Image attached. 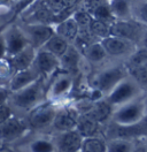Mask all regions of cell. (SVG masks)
<instances>
[{
    "mask_svg": "<svg viewBox=\"0 0 147 152\" xmlns=\"http://www.w3.org/2000/svg\"><path fill=\"white\" fill-rule=\"evenodd\" d=\"M127 76H129V72L124 64L107 66L92 76L91 86L100 95L103 94L107 96Z\"/></svg>",
    "mask_w": 147,
    "mask_h": 152,
    "instance_id": "6da1fadb",
    "label": "cell"
},
{
    "mask_svg": "<svg viewBox=\"0 0 147 152\" xmlns=\"http://www.w3.org/2000/svg\"><path fill=\"white\" fill-rule=\"evenodd\" d=\"M144 118H146V102L137 99L119 106L111 115L113 121L121 126L140 124L143 120H145Z\"/></svg>",
    "mask_w": 147,
    "mask_h": 152,
    "instance_id": "7a4b0ae2",
    "label": "cell"
},
{
    "mask_svg": "<svg viewBox=\"0 0 147 152\" xmlns=\"http://www.w3.org/2000/svg\"><path fill=\"white\" fill-rule=\"evenodd\" d=\"M141 86L133 80L132 76H127L123 81H121L108 95L106 96V100L113 107L122 106V105L135 100L140 92Z\"/></svg>",
    "mask_w": 147,
    "mask_h": 152,
    "instance_id": "3957f363",
    "label": "cell"
},
{
    "mask_svg": "<svg viewBox=\"0 0 147 152\" xmlns=\"http://www.w3.org/2000/svg\"><path fill=\"white\" fill-rule=\"evenodd\" d=\"M146 29L147 27L132 19L115 21L110 24V36L122 38L135 43L136 45H140Z\"/></svg>",
    "mask_w": 147,
    "mask_h": 152,
    "instance_id": "277c9868",
    "label": "cell"
},
{
    "mask_svg": "<svg viewBox=\"0 0 147 152\" xmlns=\"http://www.w3.org/2000/svg\"><path fill=\"white\" fill-rule=\"evenodd\" d=\"M101 43L108 54V58L124 59V61L138 48V45H136L135 43L114 36L107 37Z\"/></svg>",
    "mask_w": 147,
    "mask_h": 152,
    "instance_id": "5b68a950",
    "label": "cell"
},
{
    "mask_svg": "<svg viewBox=\"0 0 147 152\" xmlns=\"http://www.w3.org/2000/svg\"><path fill=\"white\" fill-rule=\"evenodd\" d=\"M57 110L53 105L43 104L32 108L29 115L30 126L35 129H44L53 124Z\"/></svg>",
    "mask_w": 147,
    "mask_h": 152,
    "instance_id": "8992f818",
    "label": "cell"
},
{
    "mask_svg": "<svg viewBox=\"0 0 147 152\" xmlns=\"http://www.w3.org/2000/svg\"><path fill=\"white\" fill-rule=\"evenodd\" d=\"M40 98H41V86L39 81H36L27 88L15 92L14 103L21 108L30 110L39 102Z\"/></svg>",
    "mask_w": 147,
    "mask_h": 152,
    "instance_id": "52a82bcc",
    "label": "cell"
},
{
    "mask_svg": "<svg viewBox=\"0 0 147 152\" xmlns=\"http://www.w3.org/2000/svg\"><path fill=\"white\" fill-rule=\"evenodd\" d=\"M35 68L40 75L49 77L60 68V59L45 48H40L35 58Z\"/></svg>",
    "mask_w": 147,
    "mask_h": 152,
    "instance_id": "ba28073f",
    "label": "cell"
},
{
    "mask_svg": "<svg viewBox=\"0 0 147 152\" xmlns=\"http://www.w3.org/2000/svg\"><path fill=\"white\" fill-rule=\"evenodd\" d=\"M54 34V29L46 24H29L27 28V38L29 44L39 50L45 46V44Z\"/></svg>",
    "mask_w": 147,
    "mask_h": 152,
    "instance_id": "9c48e42d",
    "label": "cell"
},
{
    "mask_svg": "<svg viewBox=\"0 0 147 152\" xmlns=\"http://www.w3.org/2000/svg\"><path fill=\"white\" fill-rule=\"evenodd\" d=\"M78 116H79V113L77 112V110H75L73 107L61 108L56 112L55 119L53 121V127L54 129L61 133L75 130Z\"/></svg>",
    "mask_w": 147,
    "mask_h": 152,
    "instance_id": "30bf717a",
    "label": "cell"
},
{
    "mask_svg": "<svg viewBox=\"0 0 147 152\" xmlns=\"http://www.w3.org/2000/svg\"><path fill=\"white\" fill-rule=\"evenodd\" d=\"M5 43L7 53L12 57L23 51L28 45H30L27 36L18 29H12L9 31L5 38Z\"/></svg>",
    "mask_w": 147,
    "mask_h": 152,
    "instance_id": "8fae6325",
    "label": "cell"
},
{
    "mask_svg": "<svg viewBox=\"0 0 147 152\" xmlns=\"http://www.w3.org/2000/svg\"><path fill=\"white\" fill-rule=\"evenodd\" d=\"M39 73L36 68H29L27 70H22V72H16V74L13 76L12 81H10V86L9 89L13 92H17L20 90L27 88L28 86L32 84L33 82L38 81L39 78Z\"/></svg>",
    "mask_w": 147,
    "mask_h": 152,
    "instance_id": "7c38bea8",
    "label": "cell"
},
{
    "mask_svg": "<svg viewBox=\"0 0 147 152\" xmlns=\"http://www.w3.org/2000/svg\"><path fill=\"white\" fill-rule=\"evenodd\" d=\"M82 53L76 48L75 45H70L67 52L60 58V68L69 74H77L79 73V62L82 59Z\"/></svg>",
    "mask_w": 147,
    "mask_h": 152,
    "instance_id": "4fadbf2b",
    "label": "cell"
},
{
    "mask_svg": "<svg viewBox=\"0 0 147 152\" xmlns=\"http://www.w3.org/2000/svg\"><path fill=\"white\" fill-rule=\"evenodd\" d=\"M83 137L77 130L62 133L57 141L59 152H79L82 148Z\"/></svg>",
    "mask_w": 147,
    "mask_h": 152,
    "instance_id": "5bb4252c",
    "label": "cell"
},
{
    "mask_svg": "<svg viewBox=\"0 0 147 152\" xmlns=\"http://www.w3.org/2000/svg\"><path fill=\"white\" fill-rule=\"evenodd\" d=\"M99 126L100 124L89 112H83L78 116L76 130L79 133L82 137H85V138L94 137L99 132Z\"/></svg>",
    "mask_w": 147,
    "mask_h": 152,
    "instance_id": "9a60e30c",
    "label": "cell"
},
{
    "mask_svg": "<svg viewBox=\"0 0 147 152\" xmlns=\"http://www.w3.org/2000/svg\"><path fill=\"white\" fill-rule=\"evenodd\" d=\"M74 86V78L73 75L69 73H61L59 75H56L54 82L52 83L49 94L53 98H60L63 97L67 94H69L71 91Z\"/></svg>",
    "mask_w": 147,
    "mask_h": 152,
    "instance_id": "2e32d148",
    "label": "cell"
},
{
    "mask_svg": "<svg viewBox=\"0 0 147 152\" xmlns=\"http://www.w3.org/2000/svg\"><path fill=\"white\" fill-rule=\"evenodd\" d=\"M35 58H36L35 48L31 46V45H28L23 51H21L20 53L12 57L10 66L13 67V69H15L16 72L27 70L29 68H31L32 62H35Z\"/></svg>",
    "mask_w": 147,
    "mask_h": 152,
    "instance_id": "e0dca14e",
    "label": "cell"
},
{
    "mask_svg": "<svg viewBox=\"0 0 147 152\" xmlns=\"http://www.w3.org/2000/svg\"><path fill=\"white\" fill-rule=\"evenodd\" d=\"M82 56L89 61L91 66H101L108 58V54L101 42L92 43L85 48Z\"/></svg>",
    "mask_w": 147,
    "mask_h": 152,
    "instance_id": "ac0fdd59",
    "label": "cell"
},
{
    "mask_svg": "<svg viewBox=\"0 0 147 152\" xmlns=\"http://www.w3.org/2000/svg\"><path fill=\"white\" fill-rule=\"evenodd\" d=\"M54 31L56 35H59L60 37L65 39L70 45H73L77 36H78L79 28H78L77 23L75 22V20L73 18H70V19H67L60 23H57Z\"/></svg>",
    "mask_w": 147,
    "mask_h": 152,
    "instance_id": "d6986e66",
    "label": "cell"
},
{
    "mask_svg": "<svg viewBox=\"0 0 147 152\" xmlns=\"http://www.w3.org/2000/svg\"><path fill=\"white\" fill-rule=\"evenodd\" d=\"M86 112L91 114L99 124H103L109 118H111L114 111H113V106L106 99H103V100L92 102L89 111H86Z\"/></svg>",
    "mask_w": 147,
    "mask_h": 152,
    "instance_id": "ffe728a7",
    "label": "cell"
},
{
    "mask_svg": "<svg viewBox=\"0 0 147 152\" xmlns=\"http://www.w3.org/2000/svg\"><path fill=\"white\" fill-rule=\"evenodd\" d=\"M23 130L24 127L21 124V121H18L15 118H10L5 124L0 126V137L6 141H12L18 137L23 133Z\"/></svg>",
    "mask_w": 147,
    "mask_h": 152,
    "instance_id": "44dd1931",
    "label": "cell"
},
{
    "mask_svg": "<svg viewBox=\"0 0 147 152\" xmlns=\"http://www.w3.org/2000/svg\"><path fill=\"white\" fill-rule=\"evenodd\" d=\"M109 6L115 21L132 19L130 0H109Z\"/></svg>",
    "mask_w": 147,
    "mask_h": 152,
    "instance_id": "7402d4cb",
    "label": "cell"
},
{
    "mask_svg": "<svg viewBox=\"0 0 147 152\" xmlns=\"http://www.w3.org/2000/svg\"><path fill=\"white\" fill-rule=\"evenodd\" d=\"M147 65V48L138 46V48L124 61V66L130 73Z\"/></svg>",
    "mask_w": 147,
    "mask_h": 152,
    "instance_id": "603a6c76",
    "label": "cell"
},
{
    "mask_svg": "<svg viewBox=\"0 0 147 152\" xmlns=\"http://www.w3.org/2000/svg\"><path fill=\"white\" fill-rule=\"evenodd\" d=\"M69 46H70V44L65 39H63L62 37H60L59 35L54 34L52 37L49 38V40L45 44L44 48L60 59L67 52V50L69 48Z\"/></svg>",
    "mask_w": 147,
    "mask_h": 152,
    "instance_id": "cb8c5ba5",
    "label": "cell"
},
{
    "mask_svg": "<svg viewBox=\"0 0 147 152\" xmlns=\"http://www.w3.org/2000/svg\"><path fill=\"white\" fill-rule=\"evenodd\" d=\"M89 31L95 42H102L110 36V24L93 19L89 27Z\"/></svg>",
    "mask_w": 147,
    "mask_h": 152,
    "instance_id": "d4e9b609",
    "label": "cell"
},
{
    "mask_svg": "<svg viewBox=\"0 0 147 152\" xmlns=\"http://www.w3.org/2000/svg\"><path fill=\"white\" fill-rule=\"evenodd\" d=\"M132 20L147 27V0H130Z\"/></svg>",
    "mask_w": 147,
    "mask_h": 152,
    "instance_id": "484cf974",
    "label": "cell"
},
{
    "mask_svg": "<svg viewBox=\"0 0 147 152\" xmlns=\"http://www.w3.org/2000/svg\"><path fill=\"white\" fill-rule=\"evenodd\" d=\"M54 13L49 10L45 4H43L41 6H39L36 10L32 13V18L31 21L33 22V24H46V26H51L54 22Z\"/></svg>",
    "mask_w": 147,
    "mask_h": 152,
    "instance_id": "4316f807",
    "label": "cell"
},
{
    "mask_svg": "<svg viewBox=\"0 0 147 152\" xmlns=\"http://www.w3.org/2000/svg\"><path fill=\"white\" fill-rule=\"evenodd\" d=\"M106 149L107 152H132L135 149V144L129 140L113 138L106 143Z\"/></svg>",
    "mask_w": 147,
    "mask_h": 152,
    "instance_id": "83f0119b",
    "label": "cell"
},
{
    "mask_svg": "<svg viewBox=\"0 0 147 152\" xmlns=\"http://www.w3.org/2000/svg\"><path fill=\"white\" fill-rule=\"evenodd\" d=\"M82 152H107L106 142L98 137H87L84 138L82 143Z\"/></svg>",
    "mask_w": 147,
    "mask_h": 152,
    "instance_id": "f1b7e54d",
    "label": "cell"
},
{
    "mask_svg": "<svg viewBox=\"0 0 147 152\" xmlns=\"http://www.w3.org/2000/svg\"><path fill=\"white\" fill-rule=\"evenodd\" d=\"M91 16L94 20L102 21V22H106V23H109V24L115 22V19H114V16L111 14V10H110L109 1L103 4L100 7H98L97 10H93L91 13Z\"/></svg>",
    "mask_w": 147,
    "mask_h": 152,
    "instance_id": "f546056e",
    "label": "cell"
},
{
    "mask_svg": "<svg viewBox=\"0 0 147 152\" xmlns=\"http://www.w3.org/2000/svg\"><path fill=\"white\" fill-rule=\"evenodd\" d=\"M73 19L75 20V22L77 23V26H78L79 29H89L93 18H92L91 14L87 10H85L82 7V8L77 10L74 13Z\"/></svg>",
    "mask_w": 147,
    "mask_h": 152,
    "instance_id": "4dcf8cb0",
    "label": "cell"
},
{
    "mask_svg": "<svg viewBox=\"0 0 147 152\" xmlns=\"http://www.w3.org/2000/svg\"><path fill=\"white\" fill-rule=\"evenodd\" d=\"M31 152H54V145L46 140H37L30 145Z\"/></svg>",
    "mask_w": 147,
    "mask_h": 152,
    "instance_id": "1f68e13d",
    "label": "cell"
},
{
    "mask_svg": "<svg viewBox=\"0 0 147 152\" xmlns=\"http://www.w3.org/2000/svg\"><path fill=\"white\" fill-rule=\"evenodd\" d=\"M140 86H147V65L129 74Z\"/></svg>",
    "mask_w": 147,
    "mask_h": 152,
    "instance_id": "d6a6232c",
    "label": "cell"
},
{
    "mask_svg": "<svg viewBox=\"0 0 147 152\" xmlns=\"http://www.w3.org/2000/svg\"><path fill=\"white\" fill-rule=\"evenodd\" d=\"M44 4L54 13V15L61 13L62 10L67 8L63 0H44Z\"/></svg>",
    "mask_w": 147,
    "mask_h": 152,
    "instance_id": "836d02e7",
    "label": "cell"
},
{
    "mask_svg": "<svg viewBox=\"0 0 147 152\" xmlns=\"http://www.w3.org/2000/svg\"><path fill=\"white\" fill-rule=\"evenodd\" d=\"M12 118V111L10 107L7 105L2 104L0 105V126L2 124H5L8 119Z\"/></svg>",
    "mask_w": 147,
    "mask_h": 152,
    "instance_id": "e575fe53",
    "label": "cell"
},
{
    "mask_svg": "<svg viewBox=\"0 0 147 152\" xmlns=\"http://www.w3.org/2000/svg\"><path fill=\"white\" fill-rule=\"evenodd\" d=\"M7 52L6 50V43H5V38L0 36V58L4 57V54Z\"/></svg>",
    "mask_w": 147,
    "mask_h": 152,
    "instance_id": "d590c367",
    "label": "cell"
},
{
    "mask_svg": "<svg viewBox=\"0 0 147 152\" xmlns=\"http://www.w3.org/2000/svg\"><path fill=\"white\" fill-rule=\"evenodd\" d=\"M64 4L67 7H70V6H76V5H79L82 4L83 0H63Z\"/></svg>",
    "mask_w": 147,
    "mask_h": 152,
    "instance_id": "8d00e7d4",
    "label": "cell"
},
{
    "mask_svg": "<svg viewBox=\"0 0 147 152\" xmlns=\"http://www.w3.org/2000/svg\"><path fill=\"white\" fill-rule=\"evenodd\" d=\"M132 152H147V145H139V146H135V149Z\"/></svg>",
    "mask_w": 147,
    "mask_h": 152,
    "instance_id": "74e56055",
    "label": "cell"
},
{
    "mask_svg": "<svg viewBox=\"0 0 147 152\" xmlns=\"http://www.w3.org/2000/svg\"><path fill=\"white\" fill-rule=\"evenodd\" d=\"M6 98H7V92L4 91V90H0V105L4 104V102L6 100Z\"/></svg>",
    "mask_w": 147,
    "mask_h": 152,
    "instance_id": "f35d334b",
    "label": "cell"
},
{
    "mask_svg": "<svg viewBox=\"0 0 147 152\" xmlns=\"http://www.w3.org/2000/svg\"><path fill=\"white\" fill-rule=\"evenodd\" d=\"M139 46H143V48H147V29H146V31H145V35H144V37L141 39V43H140Z\"/></svg>",
    "mask_w": 147,
    "mask_h": 152,
    "instance_id": "ab89813d",
    "label": "cell"
},
{
    "mask_svg": "<svg viewBox=\"0 0 147 152\" xmlns=\"http://www.w3.org/2000/svg\"><path fill=\"white\" fill-rule=\"evenodd\" d=\"M7 1H8V0H0V6H1V5H4V4H6Z\"/></svg>",
    "mask_w": 147,
    "mask_h": 152,
    "instance_id": "60d3db41",
    "label": "cell"
},
{
    "mask_svg": "<svg viewBox=\"0 0 147 152\" xmlns=\"http://www.w3.org/2000/svg\"><path fill=\"white\" fill-rule=\"evenodd\" d=\"M145 121H147V102H146V118H145Z\"/></svg>",
    "mask_w": 147,
    "mask_h": 152,
    "instance_id": "b9f144b4",
    "label": "cell"
},
{
    "mask_svg": "<svg viewBox=\"0 0 147 152\" xmlns=\"http://www.w3.org/2000/svg\"><path fill=\"white\" fill-rule=\"evenodd\" d=\"M108 1H109V0H108Z\"/></svg>",
    "mask_w": 147,
    "mask_h": 152,
    "instance_id": "7bdbcfd3",
    "label": "cell"
}]
</instances>
